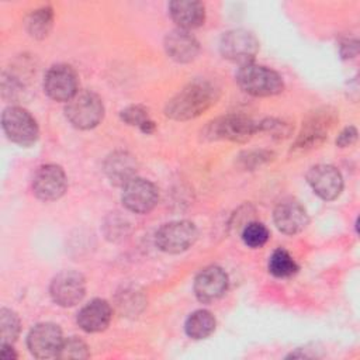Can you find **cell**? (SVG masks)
I'll list each match as a JSON object with an SVG mask.
<instances>
[{
    "label": "cell",
    "mask_w": 360,
    "mask_h": 360,
    "mask_svg": "<svg viewBox=\"0 0 360 360\" xmlns=\"http://www.w3.org/2000/svg\"><path fill=\"white\" fill-rule=\"evenodd\" d=\"M68 187V179L63 169L58 165L41 166L32 179V190L42 201L60 198Z\"/></svg>",
    "instance_id": "10"
},
{
    "label": "cell",
    "mask_w": 360,
    "mask_h": 360,
    "mask_svg": "<svg viewBox=\"0 0 360 360\" xmlns=\"http://www.w3.org/2000/svg\"><path fill=\"white\" fill-rule=\"evenodd\" d=\"M165 49L173 60L186 63L198 55L200 46L197 39L188 31L177 28L166 35Z\"/></svg>",
    "instance_id": "17"
},
{
    "label": "cell",
    "mask_w": 360,
    "mask_h": 360,
    "mask_svg": "<svg viewBox=\"0 0 360 360\" xmlns=\"http://www.w3.org/2000/svg\"><path fill=\"white\" fill-rule=\"evenodd\" d=\"M15 357H17V354L13 350L11 345H1V359L11 360V359H15Z\"/></svg>",
    "instance_id": "29"
},
{
    "label": "cell",
    "mask_w": 360,
    "mask_h": 360,
    "mask_svg": "<svg viewBox=\"0 0 360 360\" xmlns=\"http://www.w3.org/2000/svg\"><path fill=\"white\" fill-rule=\"evenodd\" d=\"M172 20L180 30L188 31L200 27L205 18L204 4L194 0H176L169 4Z\"/></svg>",
    "instance_id": "18"
},
{
    "label": "cell",
    "mask_w": 360,
    "mask_h": 360,
    "mask_svg": "<svg viewBox=\"0 0 360 360\" xmlns=\"http://www.w3.org/2000/svg\"><path fill=\"white\" fill-rule=\"evenodd\" d=\"M111 314V307L105 300L94 298L79 311L77 323L84 332H101L108 326Z\"/></svg>",
    "instance_id": "16"
},
{
    "label": "cell",
    "mask_w": 360,
    "mask_h": 360,
    "mask_svg": "<svg viewBox=\"0 0 360 360\" xmlns=\"http://www.w3.org/2000/svg\"><path fill=\"white\" fill-rule=\"evenodd\" d=\"M58 357H60V359H86V357H89L87 346L84 345L83 340L72 336L62 342Z\"/></svg>",
    "instance_id": "27"
},
{
    "label": "cell",
    "mask_w": 360,
    "mask_h": 360,
    "mask_svg": "<svg viewBox=\"0 0 360 360\" xmlns=\"http://www.w3.org/2000/svg\"><path fill=\"white\" fill-rule=\"evenodd\" d=\"M44 90L55 101H69L77 94V75L69 65H53L44 77Z\"/></svg>",
    "instance_id": "9"
},
{
    "label": "cell",
    "mask_w": 360,
    "mask_h": 360,
    "mask_svg": "<svg viewBox=\"0 0 360 360\" xmlns=\"http://www.w3.org/2000/svg\"><path fill=\"white\" fill-rule=\"evenodd\" d=\"M104 170L111 183L125 186L135 177V160L125 152H115L107 158Z\"/></svg>",
    "instance_id": "19"
},
{
    "label": "cell",
    "mask_w": 360,
    "mask_h": 360,
    "mask_svg": "<svg viewBox=\"0 0 360 360\" xmlns=\"http://www.w3.org/2000/svg\"><path fill=\"white\" fill-rule=\"evenodd\" d=\"M1 345H11L20 333V319L17 314L8 308L0 309Z\"/></svg>",
    "instance_id": "24"
},
{
    "label": "cell",
    "mask_w": 360,
    "mask_h": 360,
    "mask_svg": "<svg viewBox=\"0 0 360 360\" xmlns=\"http://www.w3.org/2000/svg\"><path fill=\"white\" fill-rule=\"evenodd\" d=\"M329 120L321 115H314L302 128V132L300 134L295 146L305 149V148H312L315 145H319L325 139V124Z\"/></svg>",
    "instance_id": "22"
},
{
    "label": "cell",
    "mask_w": 360,
    "mask_h": 360,
    "mask_svg": "<svg viewBox=\"0 0 360 360\" xmlns=\"http://www.w3.org/2000/svg\"><path fill=\"white\" fill-rule=\"evenodd\" d=\"M274 224L283 233L294 235L301 232L308 224V214L305 208L292 198L283 200L274 210Z\"/></svg>",
    "instance_id": "15"
},
{
    "label": "cell",
    "mask_w": 360,
    "mask_h": 360,
    "mask_svg": "<svg viewBox=\"0 0 360 360\" xmlns=\"http://www.w3.org/2000/svg\"><path fill=\"white\" fill-rule=\"evenodd\" d=\"M236 82L243 91L256 97L276 96L284 89L283 79L277 72L255 63L240 66Z\"/></svg>",
    "instance_id": "2"
},
{
    "label": "cell",
    "mask_w": 360,
    "mask_h": 360,
    "mask_svg": "<svg viewBox=\"0 0 360 360\" xmlns=\"http://www.w3.org/2000/svg\"><path fill=\"white\" fill-rule=\"evenodd\" d=\"M122 204L135 214H146L155 208L159 200L158 188L145 179L134 177L124 186Z\"/></svg>",
    "instance_id": "11"
},
{
    "label": "cell",
    "mask_w": 360,
    "mask_h": 360,
    "mask_svg": "<svg viewBox=\"0 0 360 360\" xmlns=\"http://www.w3.org/2000/svg\"><path fill=\"white\" fill-rule=\"evenodd\" d=\"M197 228L190 221H173L165 224L156 232V245L166 253H181L197 239Z\"/></svg>",
    "instance_id": "7"
},
{
    "label": "cell",
    "mask_w": 360,
    "mask_h": 360,
    "mask_svg": "<svg viewBox=\"0 0 360 360\" xmlns=\"http://www.w3.org/2000/svg\"><path fill=\"white\" fill-rule=\"evenodd\" d=\"M121 118L129 124L141 128L142 132L150 134L155 129L153 121L149 118L148 111L141 105H129L121 111Z\"/></svg>",
    "instance_id": "25"
},
{
    "label": "cell",
    "mask_w": 360,
    "mask_h": 360,
    "mask_svg": "<svg viewBox=\"0 0 360 360\" xmlns=\"http://www.w3.org/2000/svg\"><path fill=\"white\" fill-rule=\"evenodd\" d=\"M219 91L211 82L194 80L167 101L165 112L172 120L187 121L207 111L217 101Z\"/></svg>",
    "instance_id": "1"
},
{
    "label": "cell",
    "mask_w": 360,
    "mask_h": 360,
    "mask_svg": "<svg viewBox=\"0 0 360 360\" xmlns=\"http://www.w3.org/2000/svg\"><path fill=\"white\" fill-rule=\"evenodd\" d=\"M307 181L322 200L330 201L339 197L343 188L340 172L332 165H315L307 173Z\"/></svg>",
    "instance_id": "13"
},
{
    "label": "cell",
    "mask_w": 360,
    "mask_h": 360,
    "mask_svg": "<svg viewBox=\"0 0 360 360\" xmlns=\"http://www.w3.org/2000/svg\"><path fill=\"white\" fill-rule=\"evenodd\" d=\"M269 270L273 276L280 277V278H285V277H290L294 273H297L298 266L287 250L277 249L270 256Z\"/></svg>",
    "instance_id": "23"
},
{
    "label": "cell",
    "mask_w": 360,
    "mask_h": 360,
    "mask_svg": "<svg viewBox=\"0 0 360 360\" xmlns=\"http://www.w3.org/2000/svg\"><path fill=\"white\" fill-rule=\"evenodd\" d=\"M356 139H357V131H356V128H354V127H347V128H345V129L339 134V136H338V139H336V145L340 146V148L350 146Z\"/></svg>",
    "instance_id": "28"
},
{
    "label": "cell",
    "mask_w": 360,
    "mask_h": 360,
    "mask_svg": "<svg viewBox=\"0 0 360 360\" xmlns=\"http://www.w3.org/2000/svg\"><path fill=\"white\" fill-rule=\"evenodd\" d=\"M1 127L7 138L20 146H31L39 136L37 121L21 107L6 108L1 114Z\"/></svg>",
    "instance_id": "4"
},
{
    "label": "cell",
    "mask_w": 360,
    "mask_h": 360,
    "mask_svg": "<svg viewBox=\"0 0 360 360\" xmlns=\"http://www.w3.org/2000/svg\"><path fill=\"white\" fill-rule=\"evenodd\" d=\"M217 321L210 311L198 309L194 311L186 321L184 329L188 338L191 339H205L215 330Z\"/></svg>",
    "instance_id": "20"
},
{
    "label": "cell",
    "mask_w": 360,
    "mask_h": 360,
    "mask_svg": "<svg viewBox=\"0 0 360 360\" xmlns=\"http://www.w3.org/2000/svg\"><path fill=\"white\" fill-rule=\"evenodd\" d=\"M68 121L79 129H90L100 124L104 117V105L101 98L93 91H77L68 101L65 108Z\"/></svg>",
    "instance_id": "3"
},
{
    "label": "cell",
    "mask_w": 360,
    "mask_h": 360,
    "mask_svg": "<svg viewBox=\"0 0 360 360\" xmlns=\"http://www.w3.org/2000/svg\"><path fill=\"white\" fill-rule=\"evenodd\" d=\"M62 342L63 338L60 328L51 322L35 325L27 336V346L31 354L38 359L58 357Z\"/></svg>",
    "instance_id": "8"
},
{
    "label": "cell",
    "mask_w": 360,
    "mask_h": 360,
    "mask_svg": "<svg viewBox=\"0 0 360 360\" xmlns=\"http://www.w3.org/2000/svg\"><path fill=\"white\" fill-rule=\"evenodd\" d=\"M269 229L262 222H249L242 231V240L249 248H260L269 239Z\"/></svg>",
    "instance_id": "26"
},
{
    "label": "cell",
    "mask_w": 360,
    "mask_h": 360,
    "mask_svg": "<svg viewBox=\"0 0 360 360\" xmlns=\"http://www.w3.org/2000/svg\"><path fill=\"white\" fill-rule=\"evenodd\" d=\"M221 55L240 66L252 63L257 51L259 42L256 37L246 30H232L222 35L219 42Z\"/></svg>",
    "instance_id": "6"
},
{
    "label": "cell",
    "mask_w": 360,
    "mask_h": 360,
    "mask_svg": "<svg viewBox=\"0 0 360 360\" xmlns=\"http://www.w3.org/2000/svg\"><path fill=\"white\" fill-rule=\"evenodd\" d=\"M49 292L60 307H73L82 301L86 292L84 277L73 270H66L53 277Z\"/></svg>",
    "instance_id": "12"
},
{
    "label": "cell",
    "mask_w": 360,
    "mask_h": 360,
    "mask_svg": "<svg viewBox=\"0 0 360 360\" xmlns=\"http://www.w3.org/2000/svg\"><path fill=\"white\" fill-rule=\"evenodd\" d=\"M228 288V276L218 266L205 267L198 273L194 281L195 297L201 302H212L221 298Z\"/></svg>",
    "instance_id": "14"
},
{
    "label": "cell",
    "mask_w": 360,
    "mask_h": 360,
    "mask_svg": "<svg viewBox=\"0 0 360 360\" xmlns=\"http://www.w3.org/2000/svg\"><path fill=\"white\" fill-rule=\"evenodd\" d=\"M53 21V13L51 7H39L34 11H31L25 20V28L28 34L34 38H45L51 28Z\"/></svg>",
    "instance_id": "21"
},
{
    "label": "cell",
    "mask_w": 360,
    "mask_h": 360,
    "mask_svg": "<svg viewBox=\"0 0 360 360\" xmlns=\"http://www.w3.org/2000/svg\"><path fill=\"white\" fill-rule=\"evenodd\" d=\"M259 131V124L245 115H226L211 121L204 134L210 139H226L233 142H245Z\"/></svg>",
    "instance_id": "5"
}]
</instances>
